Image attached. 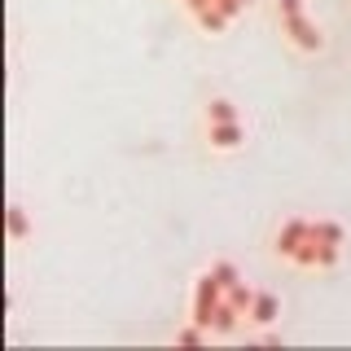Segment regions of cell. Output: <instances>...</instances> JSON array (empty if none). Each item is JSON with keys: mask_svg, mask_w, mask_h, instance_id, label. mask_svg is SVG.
<instances>
[{"mask_svg": "<svg viewBox=\"0 0 351 351\" xmlns=\"http://www.w3.org/2000/svg\"><path fill=\"white\" fill-rule=\"evenodd\" d=\"M215 9H219V14H228V18H237V14H246L250 5H246V0H219Z\"/></svg>", "mask_w": 351, "mask_h": 351, "instance_id": "15", "label": "cell"}, {"mask_svg": "<svg viewBox=\"0 0 351 351\" xmlns=\"http://www.w3.org/2000/svg\"><path fill=\"white\" fill-rule=\"evenodd\" d=\"M281 316V299L277 294H268V290H259L255 294V303H250V312H246V321H255V325H272Z\"/></svg>", "mask_w": 351, "mask_h": 351, "instance_id": "5", "label": "cell"}, {"mask_svg": "<svg viewBox=\"0 0 351 351\" xmlns=\"http://www.w3.org/2000/svg\"><path fill=\"white\" fill-rule=\"evenodd\" d=\"M277 9H281V18H285V14H299L303 0H277Z\"/></svg>", "mask_w": 351, "mask_h": 351, "instance_id": "16", "label": "cell"}, {"mask_svg": "<svg viewBox=\"0 0 351 351\" xmlns=\"http://www.w3.org/2000/svg\"><path fill=\"white\" fill-rule=\"evenodd\" d=\"M5 224H9V241H22V237H31V219H27V211L14 202L5 211Z\"/></svg>", "mask_w": 351, "mask_h": 351, "instance_id": "7", "label": "cell"}, {"mask_svg": "<svg viewBox=\"0 0 351 351\" xmlns=\"http://www.w3.org/2000/svg\"><path fill=\"white\" fill-rule=\"evenodd\" d=\"M281 31L290 36L294 49H303V53H321V49H325L321 27H316V22L303 14V9H299V14H285V18H281Z\"/></svg>", "mask_w": 351, "mask_h": 351, "instance_id": "2", "label": "cell"}, {"mask_svg": "<svg viewBox=\"0 0 351 351\" xmlns=\"http://www.w3.org/2000/svg\"><path fill=\"white\" fill-rule=\"evenodd\" d=\"M246 5H250V0H246Z\"/></svg>", "mask_w": 351, "mask_h": 351, "instance_id": "18", "label": "cell"}, {"mask_svg": "<svg viewBox=\"0 0 351 351\" xmlns=\"http://www.w3.org/2000/svg\"><path fill=\"white\" fill-rule=\"evenodd\" d=\"M307 237H312V219H299V215L285 219V224L277 228V255H281V259H294Z\"/></svg>", "mask_w": 351, "mask_h": 351, "instance_id": "4", "label": "cell"}, {"mask_svg": "<svg viewBox=\"0 0 351 351\" xmlns=\"http://www.w3.org/2000/svg\"><path fill=\"white\" fill-rule=\"evenodd\" d=\"M312 237L316 241H334V246H343V241H347V233H343L338 219H312Z\"/></svg>", "mask_w": 351, "mask_h": 351, "instance_id": "8", "label": "cell"}, {"mask_svg": "<svg viewBox=\"0 0 351 351\" xmlns=\"http://www.w3.org/2000/svg\"><path fill=\"white\" fill-rule=\"evenodd\" d=\"M255 294H259V290H250L246 281H233V285H228V290H224V299L233 303L241 316H246V312H250V303H255Z\"/></svg>", "mask_w": 351, "mask_h": 351, "instance_id": "9", "label": "cell"}, {"mask_svg": "<svg viewBox=\"0 0 351 351\" xmlns=\"http://www.w3.org/2000/svg\"><path fill=\"white\" fill-rule=\"evenodd\" d=\"M338 255H343V246H334V241H321V255H316V268H334Z\"/></svg>", "mask_w": 351, "mask_h": 351, "instance_id": "14", "label": "cell"}, {"mask_svg": "<svg viewBox=\"0 0 351 351\" xmlns=\"http://www.w3.org/2000/svg\"><path fill=\"white\" fill-rule=\"evenodd\" d=\"M193 18H197V27H202V31H211V36H219V31H224L228 22H233L228 14H219L215 5H211V9H202V14H193Z\"/></svg>", "mask_w": 351, "mask_h": 351, "instance_id": "11", "label": "cell"}, {"mask_svg": "<svg viewBox=\"0 0 351 351\" xmlns=\"http://www.w3.org/2000/svg\"><path fill=\"white\" fill-rule=\"evenodd\" d=\"M219 303H224V285H219L215 272H202V277H197V285H193V316H189V321H197V325L211 329V316H215Z\"/></svg>", "mask_w": 351, "mask_h": 351, "instance_id": "1", "label": "cell"}, {"mask_svg": "<svg viewBox=\"0 0 351 351\" xmlns=\"http://www.w3.org/2000/svg\"><path fill=\"white\" fill-rule=\"evenodd\" d=\"M228 119H237V106L228 97H211L206 101V123H228Z\"/></svg>", "mask_w": 351, "mask_h": 351, "instance_id": "10", "label": "cell"}, {"mask_svg": "<svg viewBox=\"0 0 351 351\" xmlns=\"http://www.w3.org/2000/svg\"><path fill=\"white\" fill-rule=\"evenodd\" d=\"M211 272L219 277V285H224V290H228V285H233V281H241V272H237V268H233V263H228V259H215V263H211Z\"/></svg>", "mask_w": 351, "mask_h": 351, "instance_id": "13", "label": "cell"}, {"mask_svg": "<svg viewBox=\"0 0 351 351\" xmlns=\"http://www.w3.org/2000/svg\"><path fill=\"white\" fill-rule=\"evenodd\" d=\"M189 5V14H202V9H211V5H219V0H184Z\"/></svg>", "mask_w": 351, "mask_h": 351, "instance_id": "17", "label": "cell"}, {"mask_svg": "<svg viewBox=\"0 0 351 351\" xmlns=\"http://www.w3.org/2000/svg\"><path fill=\"white\" fill-rule=\"evenodd\" d=\"M237 316H241V312H237V307L224 299V303L215 307V316H211V334H215V338H228V334L237 329Z\"/></svg>", "mask_w": 351, "mask_h": 351, "instance_id": "6", "label": "cell"}, {"mask_svg": "<svg viewBox=\"0 0 351 351\" xmlns=\"http://www.w3.org/2000/svg\"><path fill=\"white\" fill-rule=\"evenodd\" d=\"M206 334H211V329H206V325H184V329H176V343H180V347H197V343H206Z\"/></svg>", "mask_w": 351, "mask_h": 351, "instance_id": "12", "label": "cell"}, {"mask_svg": "<svg viewBox=\"0 0 351 351\" xmlns=\"http://www.w3.org/2000/svg\"><path fill=\"white\" fill-rule=\"evenodd\" d=\"M206 145L228 154V149H241L246 145V123L241 119H228V123H206Z\"/></svg>", "mask_w": 351, "mask_h": 351, "instance_id": "3", "label": "cell"}]
</instances>
